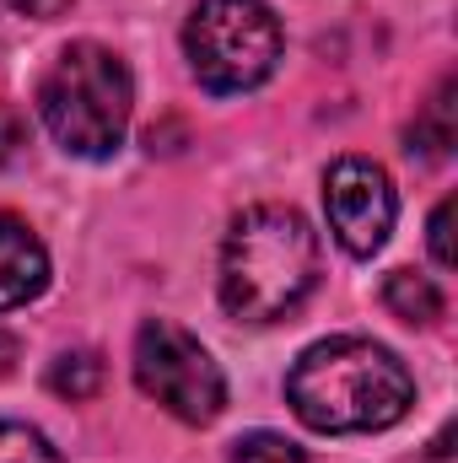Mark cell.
<instances>
[{"label":"cell","instance_id":"cell-14","mask_svg":"<svg viewBox=\"0 0 458 463\" xmlns=\"http://www.w3.org/2000/svg\"><path fill=\"white\" fill-rule=\"evenodd\" d=\"M22 146H27V124H22L16 109H5V103H0V162H11Z\"/></svg>","mask_w":458,"mask_h":463},{"label":"cell","instance_id":"cell-4","mask_svg":"<svg viewBox=\"0 0 458 463\" xmlns=\"http://www.w3.org/2000/svg\"><path fill=\"white\" fill-rule=\"evenodd\" d=\"M184 54L200 87L248 92L281 65V22L264 0H200L184 22Z\"/></svg>","mask_w":458,"mask_h":463},{"label":"cell","instance_id":"cell-16","mask_svg":"<svg viewBox=\"0 0 458 463\" xmlns=\"http://www.w3.org/2000/svg\"><path fill=\"white\" fill-rule=\"evenodd\" d=\"M11 366H16V340L0 329V377H11Z\"/></svg>","mask_w":458,"mask_h":463},{"label":"cell","instance_id":"cell-9","mask_svg":"<svg viewBox=\"0 0 458 463\" xmlns=\"http://www.w3.org/2000/svg\"><path fill=\"white\" fill-rule=\"evenodd\" d=\"M453 81H443L437 92H432V103L421 109V118L410 124V151H421L426 162H443L448 151H453Z\"/></svg>","mask_w":458,"mask_h":463},{"label":"cell","instance_id":"cell-5","mask_svg":"<svg viewBox=\"0 0 458 463\" xmlns=\"http://www.w3.org/2000/svg\"><path fill=\"white\" fill-rule=\"evenodd\" d=\"M135 383L146 399H157L167 415H178L184 426H211L227 404V377L216 366V355L200 345L189 329L151 318L135 335Z\"/></svg>","mask_w":458,"mask_h":463},{"label":"cell","instance_id":"cell-13","mask_svg":"<svg viewBox=\"0 0 458 463\" xmlns=\"http://www.w3.org/2000/svg\"><path fill=\"white\" fill-rule=\"evenodd\" d=\"M432 259L443 269H453V200H443L432 211Z\"/></svg>","mask_w":458,"mask_h":463},{"label":"cell","instance_id":"cell-7","mask_svg":"<svg viewBox=\"0 0 458 463\" xmlns=\"http://www.w3.org/2000/svg\"><path fill=\"white\" fill-rule=\"evenodd\" d=\"M49 286V253L38 232L16 216H0V313L27 307Z\"/></svg>","mask_w":458,"mask_h":463},{"label":"cell","instance_id":"cell-10","mask_svg":"<svg viewBox=\"0 0 458 463\" xmlns=\"http://www.w3.org/2000/svg\"><path fill=\"white\" fill-rule=\"evenodd\" d=\"M49 388H54L60 399H92V393L103 388V361H98L92 350H65V355H54V366H49Z\"/></svg>","mask_w":458,"mask_h":463},{"label":"cell","instance_id":"cell-3","mask_svg":"<svg viewBox=\"0 0 458 463\" xmlns=\"http://www.w3.org/2000/svg\"><path fill=\"white\" fill-rule=\"evenodd\" d=\"M135 109L129 65L103 43H71L38 81V114L71 156H114Z\"/></svg>","mask_w":458,"mask_h":463},{"label":"cell","instance_id":"cell-6","mask_svg":"<svg viewBox=\"0 0 458 463\" xmlns=\"http://www.w3.org/2000/svg\"><path fill=\"white\" fill-rule=\"evenodd\" d=\"M324 211H329V232L340 237L345 253L372 259L394 232L399 200H394V184L377 162L345 156L324 173Z\"/></svg>","mask_w":458,"mask_h":463},{"label":"cell","instance_id":"cell-2","mask_svg":"<svg viewBox=\"0 0 458 463\" xmlns=\"http://www.w3.org/2000/svg\"><path fill=\"white\" fill-rule=\"evenodd\" d=\"M319 280V237L291 205H253L222 242L216 291L237 324L291 318Z\"/></svg>","mask_w":458,"mask_h":463},{"label":"cell","instance_id":"cell-8","mask_svg":"<svg viewBox=\"0 0 458 463\" xmlns=\"http://www.w3.org/2000/svg\"><path fill=\"white\" fill-rule=\"evenodd\" d=\"M383 302H388V313H394L399 324H410V329H426V324L443 318V291H437L426 275H415V269H394V275L383 280Z\"/></svg>","mask_w":458,"mask_h":463},{"label":"cell","instance_id":"cell-12","mask_svg":"<svg viewBox=\"0 0 458 463\" xmlns=\"http://www.w3.org/2000/svg\"><path fill=\"white\" fill-rule=\"evenodd\" d=\"M232 463H313L297 442H286V437H275V431H253V437H243L237 448H232Z\"/></svg>","mask_w":458,"mask_h":463},{"label":"cell","instance_id":"cell-1","mask_svg":"<svg viewBox=\"0 0 458 463\" xmlns=\"http://www.w3.org/2000/svg\"><path fill=\"white\" fill-rule=\"evenodd\" d=\"M286 399L308 431L361 437V431H388L410 415L415 377L388 345L340 335V340H319L297 355L286 377Z\"/></svg>","mask_w":458,"mask_h":463},{"label":"cell","instance_id":"cell-15","mask_svg":"<svg viewBox=\"0 0 458 463\" xmlns=\"http://www.w3.org/2000/svg\"><path fill=\"white\" fill-rule=\"evenodd\" d=\"M11 11H22V16H38V22H49V16H65L71 11V0H5Z\"/></svg>","mask_w":458,"mask_h":463},{"label":"cell","instance_id":"cell-11","mask_svg":"<svg viewBox=\"0 0 458 463\" xmlns=\"http://www.w3.org/2000/svg\"><path fill=\"white\" fill-rule=\"evenodd\" d=\"M0 463H65L54 442L22 420H0Z\"/></svg>","mask_w":458,"mask_h":463}]
</instances>
